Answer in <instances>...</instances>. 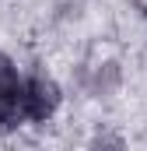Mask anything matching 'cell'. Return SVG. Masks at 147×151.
Here are the masks:
<instances>
[{
  "instance_id": "obj_1",
  "label": "cell",
  "mask_w": 147,
  "mask_h": 151,
  "mask_svg": "<svg viewBox=\"0 0 147 151\" xmlns=\"http://www.w3.org/2000/svg\"><path fill=\"white\" fill-rule=\"evenodd\" d=\"M21 95H25V116L28 119H49L60 106V84L42 74H35L28 84H21Z\"/></svg>"
},
{
  "instance_id": "obj_2",
  "label": "cell",
  "mask_w": 147,
  "mask_h": 151,
  "mask_svg": "<svg viewBox=\"0 0 147 151\" xmlns=\"http://www.w3.org/2000/svg\"><path fill=\"white\" fill-rule=\"evenodd\" d=\"M21 119H28L25 116V95H21V84H14V88H7L0 95V134L18 130Z\"/></svg>"
},
{
  "instance_id": "obj_3",
  "label": "cell",
  "mask_w": 147,
  "mask_h": 151,
  "mask_svg": "<svg viewBox=\"0 0 147 151\" xmlns=\"http://www.w3.org/2000/svg\"><path fill=\"white\" fill-rule=\"evenodd\" d=\"M116 81H119L116 63H105V67L95 74V91H98V95H105V91H112V88H116Z\"/></svg>"
},
{
  "instance_id": "obj_4",
  "label": "cell",
  "mask_w": 147,
  "mask_h": 151,
  "mask_svg": "<svg viewBox=\"0 0 147 151\" xmlns=\"http://www.w3.org/2000/svg\"><path fill=\"white\" fill-rule=\"evenodd\" d=\"M14 84H21V81H18V74H14L11 60H7V56H0V95H4L7 88H14Z\"/></svg>"
},
{
  "instance_id": "obj_5",
  "label": "cell",
  "mask_w": 147,
  "mask_h": 151,
  "mask_svg": "<svg viewBox=\"0 0 147 151\" xmlns=\"http://www.w3.org/2000/svg\"><path fill=\"white\" fill-rule=\"evenodd\" d=\"M91 151H126V148H123L119 137H98V141L91 144Z\"/></svg>"
}]
</instances>
